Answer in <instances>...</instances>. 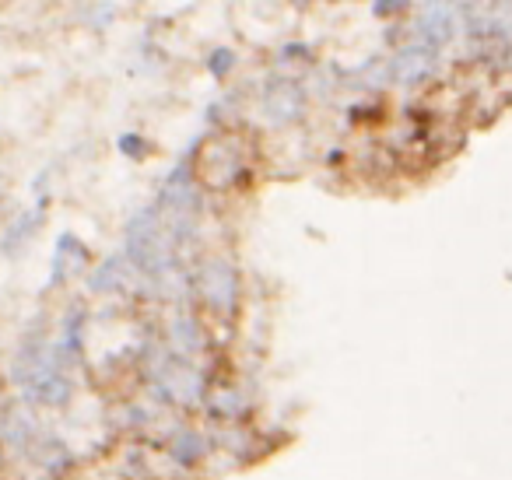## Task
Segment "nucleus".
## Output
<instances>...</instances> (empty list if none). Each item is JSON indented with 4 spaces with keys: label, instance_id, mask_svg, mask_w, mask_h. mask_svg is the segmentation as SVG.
Returning a JSON list of instances; mask_svg holds the SVG:
<instances>
[{
    "label": "nucleus",
    "instance_id": "obj_1",
    "mask_svg": "<svg viewBox=\"0 0 512 480\" xmlns=\"http://www.w3.org/2000/svg\"><path fill=\"white\" fill-rule=\"evenodd\" d=\"M144 382H148L151 400L176 410L204 407L207 389H211V375H207V368H200V361L179 358V354L165 351V347L162 351H148Z\"/></svg>",
    "mask_w": 512,
    "mask_h": 480
},
{
    "label": "nucleus",
    "instance_id": "obj_2",
    "mask_svg": "<svg viewBox=\"0 0 512 480\" xmlns=\"http://www.w3.org/2000/svg\"><path fill=\"white\" fill-rule=\"evenodd\" d=\"M197 298L214 319H235L239 312V274L225 256H211L197 267L193 277Z\"/></svg>",
    "mask_w": 512,
    "mask_h": 480
},
{
    "label": "nucleus",
    "instance_id": "obj_3",
    "mask_svg": "<svg viewBox=\"0 0 512 480\" xmlns=\"http://www.w3.org/2000/svg\"><path fill=\"white\" fill-rule=\"evenodd\" d=\"M74 393H78V386H74V372L60 368L57 361H53V354H50V361H46V365L39 368V372L32 375L22 389H18L22 403H29V407H43V410L71 407Z\"/></svg>",
    "mask_w": 512,
    "mask_h": 480
},
{
    "label": "nucleus",
    "instance_id": "obj_4",
    "mask_svg": "<svg viewBox=\"0 0 512 480\" xmlns=\"http://www.w3.org/2000/svg\"><path fill=\"white\" fill-rule=\"evenodd\" d=\"M158 449L165 452V466L172 473H193L211 459L214 442L207 431L190 428V424H172L169 435L158 442Z\"/></svg>",
    "mask_w": 512,
    "mask_h": 480
},
{
    "label": "nucleus",
    "instance_id": "obj_5",
    "mask_svg": "<svg viewBox=\"0 0 512 480\" xmlns=\"http://www.w3.org/2000/svg\"><path fill=\"white\" fill-rule=\"evenodd\" d=\"M25 463L36 470V480H67L78 470V452L71 449V442L53 431H43L36 438L29 452H25Z\"/></svg>",
    "mask_w": 512,
    "mask_h": 480
},
{
    "label": "nucleus",
    "instance_id": "obj_6",
    "mask_svg": "<svg viewBox=\"0 0 512 480\" xmlns=\"http://www.w3.org/2000/svg\"><path fill=\"white\" fill-rule=\"evenodd\" d=\"M39 435H43V428H39L29 403H8V407H0V449H4V456L25 459V452L36 445Z\"/></svg>",
    "mask_w": 512,
    "mask_h": 480
},
{
    "label": "nucleus",
    "instance_id": "obj_7",
    "mask_svg": "<svg viewBox=\"0 0 512 480\" xmlns=\"http://www.w3.org/2000/svg\"><path fill=\"white\" fill-rule=\"evenodd\" d=\"M85 344H88V309L85 305H71L60 316V333L53 340V361L67 372L85 365Z\"/></svg>",
    "mask_w": 512,
    "mask_h": 480
},
{
    "label": "nucleus",
    "instance_id": "obj_8",
    "mask_svg": "<svg viewBox=\"0 0 512 480\" xmlns=\"http://www.w3.org/2000/svg\"><path fill=\"white\" fill-rule=\"evenodd\" d=\"M204 410L211 421L221 424V428H225V424H242L249 414V393L239 386V382H211Z\"/></svg>",
    "mask_w": 512,
    "mask_h": 480
},
{
    "label": "nucleus",
    "instance_id": "obj_9",
    "mask_svg": "<svg viewBox=\"0 0 512 480\" xmlns=\"http://www.w3.org/2000/svg\"><path fill=\"white\" fill-rule=\"evenodd\" d=\"M165 351L179 354V358L200 361L207 351V333L193 312H176L165 326Z\"/></svg>",
    "mask_w": 512,
    "mask_h": 480
},
{
    "label": "nucleus",
    "instance_id": "obj_10",
    "mask_svg": "<svg viewBox=\"0 0 512 480\" xmlns=\"http://www.w3.org/2000/svg\"><path fill=\"white\" fill-rule=\"evenodd\" d=\"M435 67H439L435 50L428 43H418V46H407V50H400L397 57H393L390 74L400 81V85H421V81L432 78Z\"/></svg>",
    "mask_w": 512,
    "mask_h": 480
},
{
    "label": "nucleus",
    "instance_id": "obj_11",
    "mask_svg": "<svg viewBox=\"0 0 512 480\" xmlns=\"http://www.w3.org/2000/svg\"><path fill=\"white\" fill-rule=\"evenodd\" d=\"M130 263L127 256H106V260L99 263V267L88 274V291L92 295H116V291H123L130 284Z\"/></svg>",
    "mask_w": 512,
    "mask_h": 480
},
{
    "label": "nucleus",
    "instance_id": "obj_12",
    "mask_svg": "<svg viewBox=\"0 0 512 480\" xmlns=\"http://www.w3.org/2000/svg\"><path fill=\"white\" fill-rule=\"evenodd\" d=\"M88 263V249L81 246L78 235L64 232L57 239V253H53V270H50V284H64L67 277H74L81 267Z\"/></svg>",
    "mask_w": 512,
    "mask_h": 480
},
{
    "label": "nucleus",
    "instance_id": "obj_13",
    "mask_svg": "<svg viewBox=\"0 0 512 480\" xmlns=\"http://www.w3.org/2000/svg\"><path fill=\"white\" fill-rule=\"evenodd\" d=\"M43 211H46V200H39L36 211L18 214V218L11 221L8 228H4V239H0V253H4V256H15L18 249H22L25 242H29L32 235H36V228L43 225Z\"/></svg>",
    "mask_w": 512,
    "mask_h": 480
},
{
    "label": "nucleus",
    "instance_id": "obj_14",
    "mask_svg": "<svg viewBox=\"0 0 512 480\" xmlns=\"http://www.w3.org/2000/svg\"><path fill=\"white\" fill-rule=\"evenodd\" d=\"M302 92L295 85H278V88H271L267 92V116L271 120H278V123H285V120H295V116H302Z\"/></svg>",
    "mask_w": 512,
    "mask_h": 480
},
{
    "label": "nucleus",
    "instance_id": "obj_15",
    "mask_svg": "<svg viewBox=\"0 0 512 480\" xmlns=\"http://www.w3.org/2000/svg\"><path fill=\"white\" fill-rule=\"evenodd\" d=\"M421 32H425L428 46H439L446 43L449 36H453V15H449V8H442V4H435V8L425 11V18H421Z\"/></svg>",
    "mask_w": 512,
    "mask_h": 480
},
{
    "label": "nucleus",
    "instance_id": "obj_16",
    "mask_svg": "<svg viewBox=\"0 0 512 480\" xmlns=\"http://www.w3.org/2000/svg\"><path fill=\"white\" fill-rule=\"evenodd\" d=\"M232 50H214L211 53V64H207V71L214 74V78H225V71H232Z\"/></svg>",
    "mask_w": 512,
    "mask_h": 480
},
{
    "label": "nucleus",
    "instance_id": "obj_17",
    "mask_svg": "<svg viewBox=\"0 0 512 480\" xmlns=\"http://www.w3.org/2000/svg\"><path fill=\"white\" fill-rule=\"evenodd\" d=\"M120 151H123V155H130V158L144 155V144H141V137H134V134H123V137H120Z\"/></svg>",
    "mask_w": 512,
    "mask_h": 480
},
{
    "label": "nucleus",
    "instance_id": "obj_18",
    "mask_svg": "<svg viewBox=\"0 0 512 480\" xmlns=\"http://www.w3.org/2000/svg\"><path fill=\"white\" fill-rule=\"evenodd\" d=\"M404 0H376V15H390L393 8H400Z\"/></svg>",
    "mask_w": 512,
    "mask_h": 480
},
{
    "label": "nucleus",
    "instance_id": "obj_19",
    "mask_svg": "<svg viewBox=\"0 0 512 480\" xmlns=\"http://www.w3.org/2000/svg\"><path fill=\"white\" fill-rule=\"evenodd\" d=\"M288 4H295V8H306L309 0H288Z\"/></svg>",
    "mask_w": 512,
    "mask_h": 480
}]
</instances>
